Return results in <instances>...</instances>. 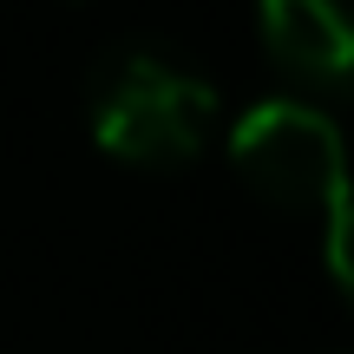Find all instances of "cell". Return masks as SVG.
I'll return each mask as SVG.
<instances>
[{"label": "cell", "mask_w": 354, "mask_h": 354, "mask_svg": "<svg viewBox=\"0 0 354 354\" xmlns=\"http://www.w3.org/2000/svg\"><path fill=\"white\" fill-rule=\"evenodd\" d=\"M216 86L165 46H112L86 79V125L99 151L138 171H177L216 131Z\"/></svg>", "instance_id": "1"}, {"label": "cell", "mask_w": 354, "mask_h": 354, "mask_svg": "<svg viewBox=\"0 0 354 354\" xmlns=\"http://www.w3.org/2000/svg\"><path fill=\"white\" fill-rule=\"evenodd\" d=\"M230 165L243 171L250 190H263L282 210H328L354 184L335 118H322L315 105H295V99L250 105L230 131Z\"/></svg>", "instance_id": "2"}, {"label": "cell", "mask_w": 354, "mask_h": 354, "mask_svg": "<svg viewBox=\"0 0 354 354\" xmlns=\"http://www.w3.org/2000/svg\"><path fill=\"white\" fill-rule=\"evenodd\" d=\"M276 66L328 92H354V0H256Z\"/></svg>", "instance_id": "3"}, {"label": "cell", "mask_w": 354, "mask_h": 354, "mask_svg": "<svg viewBox=\"0 0 354 354\" xmlns=\"http://www.w3.org/2000/svg\"><path fill=\"white\" fill-rule=\"evenodd\" d=\"M322 216H328V269H335V282H342V295L354 302V184Z\"/></svg>", "instance_id": "4"}]
</instances>
